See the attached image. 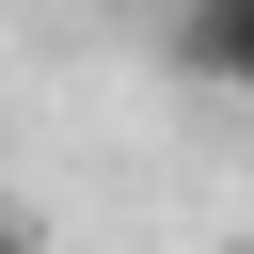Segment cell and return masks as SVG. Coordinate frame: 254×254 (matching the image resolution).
<instances>
[{
	"label": "cell",
	"mask_w": 254,
	"mask_h": 254,
	"mask_svg": "<svg viewBox=\"0 0 254 254\" xmlns=\"http://www.w3.org/2000/svg\"><path fill=\"white\" fill-rule=\"evenodd\" d=\"M175 79L190 95H254V0H175Z\"/></svg>",
	"instance_id": "6da1fadb"
},
{
	"label": "cell",
	"mask_w": 254,
	"mask_h": 254,
	"mask_svg": "<svg viewBox=\"0 0 254 254\" xmlns=\"http://www.w3.org/2000/svg\"><path fill=\"white\" fill-rule=\"evenodd\" d=\"M0 254H32V206H0Z\"/></svg>",
	"instance_id": "7a4b0ae2"
},
{
	"label": "cell",
	"mask_w": 254,
	"mask_h": 254,
	"mask_svg": "<svg viewBox=\"0 0 254 254\" xmlns=\"http://www.w3.org/2000/svg\"><path fill=\"white\" fill-rule=\"evenodd\" d=\"M222 254H254V238H222Z\"/></svg>",
	"instance_id": "3957f363"
}]
</instances>
